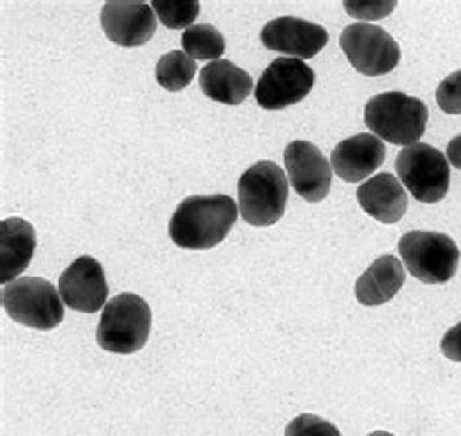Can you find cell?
Masks as SVG:
<instances>
[{
	"label": "cell",
	"instance_id": "6da1fadb",
	"mask_svg": "<svg viewBox=\"0 0 461 436\" xmlns=\"http://www.w3.org/2000/svg\"><path fill=\"white\" fill-rule=\"evenodd\" d=\"M238 221L236 201L228 195H193L177 204L169 221L174 244L185 250H211L224 241Z\"/></svg>",
	"mask_w": 461,
	"mask_h": 436
},
{
	"label": "cell",
	"instance_id": "7a4b0ae2",
	"mask_svg": "<svg viewBox=\"0 0 461 436\" xmlns=\"http://www.w3.org/2000/svg\"><path fill=\"white\" fill-rule=\"evenodd\" d=\"M429 109L403 92H384L364 107V123L375 137L392 144H417L427 131Z\"/></svg>",
	"mask_w": 461,
	"mask_h": 436
},
{
	"label": "cell",
	"instance_id": "3957f363",
	"mask_svg": "<svg viewBox=\"0 0 461 436\" xmlns=\"http://www.w3.org/2000/svg\"><path fill=\"white\" fill-rule=\"evenodd\" d=\"M288 201V179L275 162H258L238 181V204L251 226H273L283 218Z\"/></svg>",
	"mask_w": 461,
	"mask_h": 436
},
{
	"label": "cell",
	"instance_id": "277c9868",
	"mask_svg": "<svg viewBox=\"0 0 461 436\" xmlns=\"http://www.w3.org/2000/svg\"><path fill=\"white\" fill-rule=\"evenodd\" d=\"M150 306L139 295H117L105 304L98 323V345L107 353L132 355L149 341Z\"/></svg>",
	"mask_w": 461,
	"mask_h": 436
},
{
	"label": "cell",
	"instance_id": "5b68a950",
	"mask_svg": "<svg viewBox=\"0 0 461 436\" xmlns=\"http://www.w3.org/2000/svg\"><path fill=\"white\" fill-rule=\"evenodd\" d=\"M3 308L20 325L50 332L63 322V298L57 288L40 277H22L5 285Z\"/></svg>",
	"mask_w": 461,
	"mask_h": 436
},
{
	"label": "cell",
	"instance_id": "8992f818",
	"mask_svg": "<svg viewBox=\"0 0 461 436\" xmlns=\"http://www.w3.org/2000/svg\"><path fill=\"white\" fill-rule=\"evenodd\" d=\"M397 250L407 271L420 283L442 285L457 273L461 253L446 234L412 230L399 240Z\"/></svg>",
	"mask_w": 461,
	"mask_h": 436
},
{
	"label": "cell",
	"instance_id": "52a82bcc",
	"mask_svg": "<svg viewBox=\"0 0 461 436\" xmlns=\"http://www.w3.org/2000/svg\"><path fill=\"white\" fill-rule=\"evenodd\" d=\"M395 169L399 181L420 203H438L450 191V164L430 144L417 142L399 152Z\"/></svg>",
	"mask_w": 461,
	"mask_h": 436
},
{
	"label": "cell",
	"instance_id": "ba28073f",
	"mask_svg": "<svg viewBox=\"0 0 461 436\" xmlns=\"http://www.w3.org/2000/svg\"><path fill=\"white\" fill-rule=\"evenodd\" d=\"M339 43H341V50L347 55L348 63L360 75L366 77L387 75L399 65V59H402V50H399L392 35L366 22L347 26Z\"/></svg>",
	"mask_w": 461,
	"mask_h": 436
},
{
	"label": "cell",
	"instance_id": "9c48e42d",
	"mask_svg": "<svg viewBox=\"0 0 461 436\" xmlns=\"http://www.w3.org/2000/svg\"><path fill=\"white\" fill-rule=\"evenodd\" d=\"M315 72L300 59L278 57L263 70L256 88L258 104L267 112H278L302 102L312 92Z\"/></svg>",
	"mask_w": 461,
	"mask_h": 436
},
{
	"label": "cell",
	"instance_id": "30bf717a",
	"mask_svg": "<svg viewBox=\"0 0 461 436\" xmlns=\"http://www.w3.org/2000/svg\"><path fill=\"white\" fill-rule=\"evenodd\" d=\"M290 186L308 203H320L331 189L333 172L321 150L308 141H294L285 149Z\"/></svg>",
	"mask_w": 461,
	"mask_h": 436
},
{
	"label": "cell",
	"instance_id": "8fae6325",
	"mask_svg": "<svg viewBox=\"0 0 461 436\" xmlns=\"http://www.w3.org/2000/svg\"><path fill=\"white\" fill-rule=\"evenodd\" d=\"M59 295L70 310L95 313L109 295L102 263L90 256L72 261L59 278Z\"/></svg>",
	"mask_w": 461,
	"mask_h": 436
},
{
	"label": "cell",
	"instance_id": "7c38bea8",
	"mask_svg": "<svg viewBox=\"0 0 461 436\" xmlns=\"http://www.w3.org/2000/svg\"><path fill=\"white\" fill-rule=\"evenodd\" d=\"M330 41V33L320 23L293 16L267 22L261 30V43L269 51L288 55L290 59H313Z\"/></svg>",
	"mask_w": 461,
	"mask_h": 436
},
{
	"label": "cell",
	"instance_id": "4fadbf2b",
	"mask_svg": "<svg viewBox=\"0 0 461 436\" xmlns=\"http://www.w3.org/2000/svg\"><path fill=\"white\" fill-rule=\"evenodd\" d=\"M158 18L147 3H107L102 8V28L109 41L121 47H139L152 40Z\"/></svg>",
	"mask_w": 461,
	"mask_h": 436
},
{
	"label": "cell",
	"instance_id": "5bb4252c",
	"mask_svg": "<svg viewBox=\"0 0 461 436\" xmlns=\"http://www.w3.org/2000/svg\"><path fill=\"white\" fill-rule=\"evenodd\" d=\"M385 154L382 139L370 132H360L337 144L331 152V168L347 184H358L384 164Z\"/></svg>",
	"mask_w": 461,
	"mask_h": 436
},
{
	"label": "cell",
	"instance_id": "9a60e30c",
	"mask_svg": "<svg viewBox=\"0 0 461 436\" xmlns=\"http://www.w3.org/2000/svg\"><path fill=\"white\" fill-rule=\"evenodd\" d=\"M35 246L38 236L28 221L10 216L0 223V283L16 281L28 269Z\"/></svg>",
	"mask_w": 461,
	"mask_h": 436
},
{
	"label": "cell",
	"instance_id": "2e32d148",
	"mask_svg": "<svg viewBox=\"0 0 461 436\" xmlns=\"http://www.w3.org/2000/svg\"><path fill=\"white\" fill-rule=\"evenodd\" d=\"M357 199L364 213L384 224H395L407 213V193L392 174H378L357 189Z\"/></svg>",
	"mask_w": 461,
	"mask_h": 436
},
{
	"label": "cell",
	"instance_id": "e0dca14e",
	"mask_svg": "<svg viewBox=\"0 0 461 436\" xmlns=\"http://www.w3.org/2000/svg\"><path fill=\"white\" fill-rule=\"evenodd\" d=\"M199 86L206 98L226 105H240L253 90L249 72L234 65L232 60H212L199 72Z\"/></svg>",
	"mask_w": 461,
	"mask_h": 436
},
{
	"label": "cell",
	"instance_id": "ac0fdd59",
	"mask_svg": "<svg viewBox=\"0 0 461 436\" xmlns=\"http://www.w3.org/2000/svg\"><path fill=\"white\" fill-rule=\"evenodd\" d=\"M405 285V268L395 256H382L364 271L355 285L362 306H382Z\"/></svg>",
	"mask_w": 461,
	"mask_h": 436
},
{
	"label": "cell",
	"instance_id": "d6986e66",
	"mask_svg": "<svg viewBox=\"0 0 461 436\" xmlns=\"http://www.w3.org/2000/svg\"><path fill=\"white\" fill-rule=\"evenodd\" d=\"M181 47L184 53L193 60H221L226 51L224 35L218 32L211 23H197L181 35Z\"/></svg>",
	"mask_w": 461,
	"mask_h": 436
},
{
	"label": "cell",
	"instance_id": "ffe728a7",
	"mask_svg": "<svg viewBox=\"0 0 461 436\" xmlns=\"http://www.w3.org/2000/svg\"><path fill=\"white\" fill-rule=\"evenodd\" d=\"M197 75V65L184 51H172L160 57L156 65V80L167 92L187 88Z\"/></svg>",
	"mask_w": 461,
	"mask_h": 436
},
{
	"label": "cell",
	"instance_id": "44dd1931",
	"mask_svg": "<svg viewBox=\"0 0 461 436\" xmlns=\"http://www.w3.org/2000/svg\"><path fill=\"white\" fill-rule=\"evenodd\" d=\"M156 18L169 30H189L199 16V3H176V0H154L150 5Z\"/></svg>",
	"mask_w": 461,
	"mask_h": 436
},
{
	"label": "cell",
	"instance_id": "7402d4cb",
	"mask_svg": "<svg viewBox=\"0 0 461 436\" xmlns=\"http://www.w3.org/2000/svg\"><path fill=\"white\" fill-rule=\"evenodd\" d=\"M285 436H341V432H339L333 422L318 415L304 413L288 422Z\"/></svg>",
	"mask_w": 461,
	"mask_h": 436
},
{
	"label": "cell",
	"instance_id": "603a6c76",
	"mask_svg": "<svg viewBox=\"0 0 461 436\" xmlns=\"http://www.w3.org/2000/svg\"><path fill=\"white\" fill-rule=\"evenodd\" d=\"M436 102L442 112L461 115V70L447 75L436 88Z\"/></svg>",
	"mask_w": 461,
	"mask_h": 436
},
{
	"label": "cell",
	"instance_id": "cb8c5ba5",
	"mask_svg": "<svg viewBox=\"0 0 461 436\" xmlns=\"http://www.w3.org/2000/svg\"><path fill=\"white\" fill-rule=\"evenodd\" d=\"M347 14L360 20H380L390 16L395 10L393 0H387V3H345Z\"/></svg>",
	"mask_w": 461,
	"mask_h": 436
},
{
	"label": "cell",
	"instance_id": "d4e9b609",
	"mask_svg": "<svg viewBox=\"0 0 461 436\" xmlns=\"http://www.w3.org/2000/svg\"><path fill=\"white\" fill-rule=\"evenodd\" d=\"M440 349L446 359H450L454 362H461V322L454 325L452 330H447L446 335L442 337Z\"/></svg>",
	"mask_w": 461,
	"mask_h": 436
},
{
	"label": "cell",
	"instance_id": "484cf974",
	"mask_svg": "<svg viewBox=\"0 0 461 436\" xmlns=\"http://www.w3.org/2000/svg\"><path fill=\"white\" fill-rule=\"evenodd\" d=\"M447 162L461 169V135L454 137L450 144H447Z\"/></svg>",
	"mask_w": 461,
	"mask_h": 436
},
{
	"label": "cell",
	"instance_id": "4316f807",
	"mask_svg": "<svg viewBox=\"0 0 461 436\" xmlns=\"http://www.w3.org/2000/svg\"><path fill=\"white\" fill-rule=\"evenodd\" d=\"M368 436H393V434L392 432H385V431H374Z\"/></svg>",
	"mask_w": 461,
	"mask_h": 436
}]
</instances>
